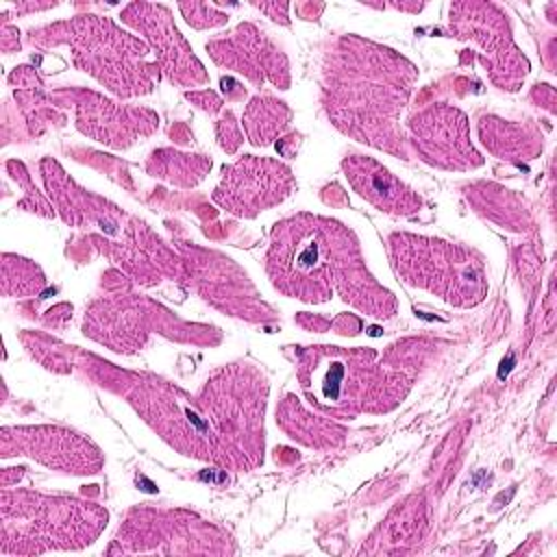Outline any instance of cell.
Masks as SVG:
<instances>
[{
    "mask_svg": "<svg viewBox=\"0 0 557 557\" xmlns=\"http://www.w3.org/2000/svg\"><path fill=\"white\" fill-rule=\"evenodd\" d=\"M294 189L292 170L285 163L261 157H242L224 168V176L213 191V200L244 218L283 202Z\"/></svg>",
    "mask_w": 557,
    "mask_h": 557,
    "instance_id": "10",
    "label": "cell"
},
{
    "mask_svg": "<svg viewBox=\"0 0 557 557\" xmlns=\"http://www.w3.org/2000/svg\"><path fill=\"white\" fill-rule=\"evenodd\" d=\"M107 509L76 496H46L30 490H2V555L78 550L96 542Z\"/></svg>",
    "mask_w": 557,
    "mask_h": 557,
    "instance_id": "6",
    "label": "cell"
},
{
    "mask_svg": "<svg viewBox=\"0 0 557 557\" xmlns=\"http://www.w3.org/2000/svg\"><path fill=\"white\" fill-rule=\"evenodd\" d=\"M207 52L218 65L244 74L255 85L272 83L278 89H287L289 85L285 54L257 24H239L226 37L207 41Z\"/></svg>",
    "mask_w": 557,
    "mask_h": 557,
    "instance_id": "14",
    "label": "cell"
},
{
    "mask_svg": "<svg viewBox=\"0 0 557 557\" xmlns=\"http://www.w3.org/2000/svg\"><path fill=\"white\" fill-rule=\"evenodd\" d=\"M211 168V159L200 157V154H181L174 150H154L146 163V170L152 176L165 178L174 185L191 187Z\"/></svg>",
    "mask_w": 557,
    "mask_h": 557,
    "instance_id": "20",
    "label": "cell"
},
{
    "mask_svg": "<svg viewBox=\"0 0 557 557\" xmlns=\"http://www.w3.org/2000/svg\"><path fill=\"white\" fill-rule=\"evenodd\" d=\"M26 455L67 474H96L102 453L85 437L61 426H4L2 457Z\"/></svg>",
    "mask_w": 557,
    "mask_h": 557,
    "instance_id": "11",
    "label": "cell"
},
{
    "mask_svg": "<svg viewBox=\"0 0 557 557\" xmlns=\"http://www.w3.org/2000/svg\"><path fill=\"white\" fill-rule=\"evenodd\" d=\"M289 120V107L270 96L252 98L244 111V128L255 146H268L272 139H276L287 128Z\"/></svg>",
    "mask_w": 557,
    "mask_h": 557,
    "instance_id": "19",
    "label": "cell"
},
{
    "mask_svg": "<svg viewBox=\"0 0 557 557\" xmlns=\"http://www.w3.org/2000/svg\"><path fill=\"white\" fill-rule=\"evenodd\" d=\"M122 20L146 35L150 46L157 50L159 72L170 83L194 87L207 81L202 63L191 54V48L176 30L168 7L133 2L122 11Z\"/></svg>",
    "mask_w": 557,
    "mask_h": 557,
    "instance_id": "13",
    "label": "cell"
},
{
    "mask_svg": "<svg viewBox=\"0 0 557 557\" xmlns=\"http://www.w3.org/2000/svg\"><path fill=\"white\" fill-rule=\"evenodd\" d=\"M342 170L352 189L385 213L413 215L422 207V200L413 189L370 157L348 154L342 161Z\"/></svg>",
    "mask_w": 557,
    "mask_h": 557,
    "instance_id": "16",
    "label": "cell"
},
{
    "mask_svg": "<svg viewBox=\"0 0 557 557\" xmlns=\"http://www.w3.org/2000/svg\"><path fill=\"white\" fill-rule=\"evenodd\" d=\"M479 135L481 141L503 159H531L537 150H542V137L529 128L496 117H483L479 124Z\"/></svg>",
    "mask_w": 557,
    "mask_h": 557,
    "instance_id": "18",
    "label": "cell"
},
{
    "mask_svg": "<svg viewBox=\"0 0 557 557\" xmlns=\"http://www.w3.org/2000/svg\"><path fill=\"white\" fill-rule=\"evenodd\" d=\"M157 113L115 104L100 94L81 91L76 100V126L113 148H126L157 128Z\"/></svg>",
    "mask_w": 557,
    "mask_h": 557,
    "instance_id": "15",
    "label": "cell"
},
{
    "mask_svg": "<svg viewBox=\"0 0 557 557\" xmlns=\"http://www.w3.org/2000/svg\"><path fill=\"white\" fill-rule=\"evenodd\" d=\"M46 285L41 270L22 257L4 255L2 261V292L7 296H26L37 294Z\"/></svg>",
    "mask_w": 557,
    "mask_h": 557,
    "instance_id": "21",
    "label": "cell"
},
{
    "mask_svg": "<svg viewBox=\"0 0 557 557\" xmlns=\"http://www.w3.org/2000/svg\"><path fill=\"white\" fill-rule=\"evenodd\" d=\"M178 9L183 11L185 20L194 28H209V26H220L226 22V13L215 11L211 4H200V2H181Z\"/></svg>",
    "mask_w": 557,
    "mask_h": 557,
    "instance_id": "22",
    "label": "cell"
},
{
    "mask_svg": "<svg viewBox=\"0 0 557 557\" xmlns=\"http://www.w3.org/2000/svg\"><path fill=\"white\" fill-rule=\"evenodd\" d=\"M278 424L289 433V437L313 446V448H333L344 442L346 431L339 429L335 422L311 416L296 396H285L276 411Z\"/></svg>",
    "mask_w": 557,
    "mask_h": 557,
    "instance_id": "17",
    "label": "cell"
},
{
    "mask_svg": "<svg viewBox=\"0 0 557 557\" xmlns=\"http://www.w3.org/2000/svg\"><path fill=\"white\" fill-rule=\"evenodd\" d=\"M231 540L211 522L183 509L128 511L109 555L115 553H231Z\"/></svg>",
    "mask_w": 557,
    "mask_h": 557,
    "instance_id": "8",
    "label": "cell"
},
{
    "mask_svg": "<svg viewBox=\"0 0 557 557\" xmlns=\"http://www.w3.org/2000/svg\"><path fill=\"white\" fill-rule=\"evenodd\" d=\"M28 39L39 48L70 46L74 65L122 98L150 94L159 76V65L148 61L150 48L109 17L78 15L30 30Z\"/></svg>",
    "mask_w": 557,
    "mask_h": 557,
    "instance_id": "5",
    "label": "cell"
},
{
    "mask_svg": "<svg viewBox=\"0 0 557 557\" xmlns=\"http://www.w3.org/2000/svg\"><path fill=\"white\" fill-rule=\"evenodd\" d=\"M187 98L189 100H194L198 107H202V109H207V111H218L220 107H222V100L213 94V91H209V89H205V91H194V94H187Z\"/></svg>",
    "mask_w": 557,
    "mask_h": 557,
    "instance_id": "24",
    "label": "cell"
},
{
    "mask_svg": "<svg viewBox=\"0 0 557 557\" xmlns=\"http://www.w3.org/2000/svg\"><path fill=\"white\" fill-rule=\"evenodd\" d=\"M400 346H392L387 361L370 348L313 346L300 352V385L315 407L339 418L389 411L409 392V370H416V363L400 366Z\"/></svg>",
    "mask_w": 557,
    "mask_h": 557,
    "instance_id": "4",
    "label": "cell"
},
{
    "mask_svg": "<svg viewBox=\"0 0 557 557\" xmlns=\"http://www.w3.org/2000/svg\"><path fill=\"white\" fill-rule=\"evenodd\" d=\"M265 268L272 285L285 296L305 302L339 296L374 318L396 311L394 296L368 272L357 237L335 220L300 213L278 222Z\"/></svg>",
    "mask_w": 557,
    "mask_h": 557,
    "instance_id": "2",
    "label": "cell"
},
{
    "mask_svg": "<svg viewBox=\"0 0 557 557\" xmlns=\"http://www.w3.org/2000/svg\"><path fill=\"white\" fill-rule=\"evenodd\" d=\"M222 89L228 91V98H231V100H237V98H244V96H246V89H244L239 83H235L233 78H222Z\"/></svg>",
    "mask_w": 557,
    "mask_h": 557,
    "instance_id": "26",
    "label": "cell"
},
{
    "mask_svg": "<svg viewBox=\"0 0 557 557\" xmlns=\"http://www.w3.org/2000/svg\"><path fill=\"white\" fill-rule=\"evenodd\" d=\"M259 9L270 13L274 20H281L283 24H287V4H259Z\"/></svg>",
    "mask_w": 557,
    "mask_h": 557,
    "instance_id": "27",
    "label": "cell"
},
{
    "mask_svg": "<svg viewBox=\"0 0 557 557\" xmlns=\"http://www.w3.org/2000/svg\"><path fill=\"white\" fill-rule=\"evenodd\" d=\"M333 329L337 333H350L352 335V333H357L361 329V322L357 318H352V315H342L339 320L333 322Z\"/></svg>",
    "mask_w": 557,
    "mask_h": 557,
    "instance_id": "25",
    "label": "cell"
},
{
    "mask_svg": "<svg viewBox=\"0 0 557 557\" xmlns=\"http://www.w3.org/2000/svg\"><path fill=\"white\" fill-rule=\"evenodd\" d=\"M218 139H220V146L226 150V152H235L242 144V133L237 128V122L233 120V113H226L220 122H218Z\"/></svg>",
    "mask_w": 557,
    "mask_h": 557,
    "instance_id": "23",
    "label": "cell"
},
{
    "mask_svg": "<svg viewBox=\"0 0 557 557\" xmlns=\"http://www.w3.org/2000/svg\"><path fill=\"white\" fill-rule=\"evenodd\" d=\"M450 28L455 37L470 39L485 50V70L494 85L507 91H516L529 63L516 48L507 15L490 2H457L450 7Z\"/></svg>",
    "mask_w": 557,
    "mask_h": 557,
    "instance_id": "9",
    "label": "cell"
},
{
    "mask_svg": "<svg viewBox=\"0 0 557 557\" xmlns=\"http://www.w3.org/2000/svg\"><path fill=\"white\" fill-rule=\"evenodd\" d=\"M322 102L331 122L346 135L409 159L398 124L418 74L398 52L348 35L326 52Z\"/></svg>",
    "mask_w": 557,
    "mask_h": 557,
    "instance_id": "3",
    "label": "cell"
},
{
    "mask_svg": "<svg viewBox=\"0 0 557 557\" xmlns=\"http://www.w3.org/2000/svg\"><path fill=\"white\" fill-rule=\"evenodd\" d=\"M102 385L124 394L144 422L181 455L233 470H252L263 461L268 381L252 363L220 368L198 394L113 368L102 370Z\"/></svg>",
    "mask_w": 557,
    "mask_h": 557,
    "instance_id": "1",
    "label": "cell"
},
{
    "mask_svg": "<svg viewBox=\"0 0 557 557\" xmlns=\"http://www.w3.org/2000/svg\"><path fill=\"white\" fill-rule=\"evenodd\" d=\"M411 144L422 161L444 170H472L483 157L472 148L466 115L448 104H433L409 120Z\"/></svg>",
    "mask_w": 557,
    "mask_h": 557,
    "instance_id": "12",
    "label": "cell"
},
{
    "mask_svg": "<svg viewBox=\"0 0 557 557\" xmlns=\"http://www.w3.org/2000/svg\"><path fill=\"white\" fill-rule=\"evenodd\" d=\"M387 244L392 265L403 283L457 307H474L485 298V263L474 250L409 233H394Z\"/></svg>",
    "mask_w": 557,
    "mask_h": 557,
    "instance_id": "7",
    "label": "cell"
}]
</instances>
